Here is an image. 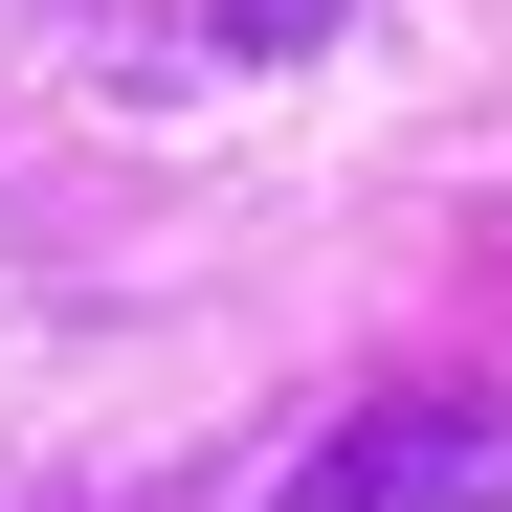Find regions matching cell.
<instances>
[{
	"instance_id": "cell-1",
	"label": "cell",
	"mask_w": 512,
	"mask_h": 512,
	"mask_svg": "<svg viewBox=\"0 0 512 512\" xmlns=\"http://www.w3.org/2000/svg\"><path fill=\"white\" fill-rule=\"evenodd\" d=\"M268 512H512V401H357Z\"/></svg>"
},
{
	"instance_id": "cell-2",
	"label": "cell",
	"mask_w": 512,
	"mask_h": 512,
	"mask_svg": "<svg viewBox=\"0 0 512 512\" xmlns=\"http://www.w3.org/2000/svg\"><path fill=\"white\" fill-rule=\"evenodd\" d=\"M223 45H245V67H290V45H334V0H223Z\"/></svg>"
}]
</instances>
